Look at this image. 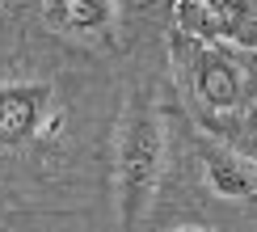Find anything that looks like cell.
<instances>
[{
    "label": "cell",
    "mask_w": 257,
    "mask_h": 232,
    "mask_svg": "<svg viewBox=\"0 0 257 232\" xmlns=\"http://www.w3.org/2000/svg\"><path fill=\"white\" fill-rule=\"evenodd\" d=\"M173 232H215V228H198V224H181V228H173Z\"/></svg>",
    "instance_id": "obj_7"
},
{
    "label": "cell",
    "mask_w": 257,
    "mask_h": 232,
    "mask_svg": "<svg viewBox=\"0 0 257 232\" xmlns=\"http://www.w3.org/2000/svg\"><path fill=\"white\" fill-rule=\"evenodd\" d=\"M160 169H165V119L148 89L126 101L118 127V224L122 232H139L152 215Z\"/></svg>",
    "instance_id": "obj_1"
},
{
    "label": "cell",
    "mask_w": 257,
    "mask_h": 232,
    "mask_svg": "<svg viewBox=\"0 0 257 232\" xmlns=\"http://www.w3.org/2000/svg\"><path fill=\"white\" fill-rule=\"evenodd\" d=\"M194 93L207 105H215V110L236 105L240 101V68L223 51H207L198 59V72H194Z\"/></svg>",
    "instance_id": "obj_6"
},
{
    "label": "cell",
    "mask_w": 257,
    "mask_h": 232,
    "mask_svg": "<svg viewBox=\"0 0 257 232\" xmlns=\"http://www.w3.org/2000/svg\"><path fill=\"white\" fill-rule=\"evenodd\" d=\"M55 110V93L42 80H5L0 84V152L26 148L42 135V123Z\"/></svg>",
    "instance_id": "obj_2"
},
{
    "label": "cell",
    "mask_w": 257,
    "mask_h": 232,
    "mask_svg": "<svg viewBox=\"0 0 257 232\" xmlns=\"http://www.w3.org/2000/svg\"><path fill=\"white\" fill-rule=\"evenodd\" d=\"M177 26L207 42H219V38L253 42L257 34L249 0H177Z\"/></svg>",
    "instance_id": "obj_3"
},
{
    "label": "cell",
    "mask_w": 257,
    "mask_h": 232,
    "mask_svg": "<svg viewBox=\"0 0 257 232\" xmlns=\"http://www.w3.org/2000/svg\"><path fill=\"white\" fill-rule=\"evenodd\" d=\"M0 9H5V0H0Z\"/></svg>",
    "instance_id": "obj_8"
},
{
    "label": "cell",
    "mask_w": 257,
    "mask_h": 232,
    "mask_svg": "<svg viewBox=\"0 0 257 232\" xmlns=\"http://www.w3.org/2000/svg\"><path fill=\"white\" fill-rule=\"evenodd\" d=\"M114 13H118V0H47L42 5V21L68 38L97 34L114 21Z\"/></svg>",
    "instance_id": "obj_5"
},
{
    "label": "cell",
    "mask_w": 257,
    "mask_h": 232,
    "mask_svg": "<svg viewBox=\"0 0 257 232\" xmlns=\"http://www.w3.org/2000/svg\"><path fill=\"white\" fill-rule=\"evenodd\" d=\"M202 173H207V186L219 198H228V203H249V198H257V161L232 152V148H207Z\"/></svg>",
    "instance_id": "obj_4"
}]
</instances>
